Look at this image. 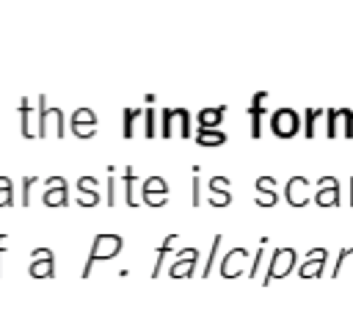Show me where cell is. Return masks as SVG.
I'll return each mask as SVG.
<instances>
[{"instance_id": "cell-36", "label": "cell", "mask_w": 353, "mask_h": 317, "mask_svg": "<svg viewBox=\"0 0 353 317\" xmlns=\"http://www.w3.org/2000/svg\"><path fill=\"white\" fill-rule=\"evenodd\" d=\"M199 171H201V168L193 165V198H190L193 207H199V201H201V193H199V190H201V187H199Z\"/></svg>"}, {"instance_id": "cell-8", "label": "cell", "mask_w": 353, "mask_h": 317, "mask_svg": "<svg viewBox=\"0 0 353 317\" xmlns=\"http://www.w3.org/2000/svg\"><path fill=\"white\" fill-rule=\"evenodd\" d=\"M69 130H72L77 138H94V135H97V113H94L91 108H77V110L72 113Z\"/></svg>"}, {"instance_id": "cell-3", "label": "cell", "mask_w": 353, "mask_h": 317, "mask_svg": "<svg viewBox=\"0 0 353 317\" xmlns=\"http://www.w3.org/2000/svg\"><path fill=\"white\" fill-rule=\"evenodd\" d=\"M292 267H295V251L292 248H276L273 256H270V265H268V273H265L262 284H273L279 278H287Z\"/></svg>"}, {"instance_id": "cell-34", "label": "cell", "mask_w": 353, "mask_h": 317, "mask_svg": "<svg viewBox=\"0 0 353 317\" xmlns=\"http://www.w3.org/2000/svg\"><path fill=\"white\" fill-rule=\"evenodd\" d=\"M168 119H171V108H163V113H160V135L163 138H171V124H168Z\"/></svg>"}, {"instance_id": "cell-10", "label": "cell", "mask_w": 353, "mask_h": 317, "mask_svg": "<svg viewBox=\"0 0 353 317\" xmlns=\"http://www.w3.org/2000/svg\"><path fill=\"white\" fill-rule=\"evenodd\" d=\"M44 185H47V190H44L47 207H66L69 204V185L63 176H50Z\"/></svg>"}, {"instance_id": "cell-20", "label": "cell", "mask_w": 353, "mask_h": 317, "mask_svg": "<svg viewBox=\"0 0 353 317\" xmlns=\"http://www.w3.org/2000/svg\"><path fill=\"white\" fill-rule=\"evenodd\" d=\"M176 237L179 234H168L163 243H160V248H157V256H154V267H152V278H157L160 276V267H163V259L171 254V248H174V243H176Z\"/></svg>"}, {"instance_id": "cell-15", "label": "cell", "mask_w": 353, "mask_h": 317, "mask_svg": "<svg viewBox=\"0 0 353 317\" xmlns=\"http://www.w3.org/2000/svg\"><path fill=\"white\" fill-rule=\"evenodd\" d=\"M168 124H171V135H174V130L179 132V138H190V135H193L190 113H188L185 108H171V119H168Z\"/></svg>"}, {"instance_id": "cell-33", "label": "cell", "mask_w": 353, "mask_h": 317, "mask_svg": "<svg viewBox=\"0 0 353 317\" xmlns=\"http://www.w3.org/2000/svg\"><path fill=\"white\" fill-rule=\"evenodd\" d=\"M229 187H232L229 176H212V179H210V193H218V190H229Z\"/></svg>"}, {"instance_id": "cell-28", "label": "cell", "mask_w": 353, "mask_h": 317, "mask_svg": "<svg viewBox=\"0 0 353 317\" xmlns=\"http://www.w3.org/2000/svg\"><path fill=\"white\" fill-rule=\"evenodd\" d=\"M36 179H39L36 174H33V176H30V174H28V176H22V198H19V204H22V207H30V190H33Z\"/></svg>"}, {"instance_id": "cell-31", "label": "cell", "mask_w": 353, "mask_h": 317, "mask_svg": "<svg viewBox=\"0 0 353 317\" xmlns=\"http://www.w3.org/2000/svg\"><path fill=\"white\" fill-rule=\"evenodd\" d=\"M353 256V248H342L339 251V256H336V265H334V270H331V278H336L339 273H342V267H345V262Z\"/></svg>"}, {"instance_id": "cell-24", "label": "cell", "mask_w": 353, "mask_h": 317, "mask_svg": "<svg viewBox=\"0 0 353 317\" xmlns=\"http://www.w3.org/2000/svg\"><path fill=\"white\" fill-rule=\"evenodd\" d=\"M325 116V108H312V110H306V124H303V132H306V138H314L317 135V121Z\"/></svg>"}, {"instance_id": "cell-30", "label": "cell", "mask_w": 353, "mask_h": 317, "mask_svg": "<svg viewBox=\"0 0 353 317\" xmlns=\"http://www.w3.org/2000/svg\"><path fill=\"white\" fill-rule=\"evenodd\" d=\"M143 119H146L143 135H146V138H154V135H157V124H154V108H152V105L143 110Z\"/></svg>"}, {"instance_id": "cell-2", "label": "cell", "mask_w": 353, "mask_h": 317, "mask_svg": "<svg viewBox=\"0 0 353 317\" xmlns=\"http://www.w3.org/2000/svg\"><path fill=\"white\" fill-rule=\"evenodd\" d=\"M66 132L63 127V110L61 108H52L47 102V96H39V119H36V135L39 138H61Z\"/></svg>"}, {"instance_id": "cell-38", "label": "cell", "mask_w": 353, "mask_h": 317, "mask_svg": "<svg viewBox=\"0 0 353 317\" xmlns=\"http://www.w3.org/2000/svg\"><path fill=\"white\" fill-rule=\"evenodd\" d=\"M8 248H11V237L8 234H0V278H3V256H6Z\"/></svg>"}, {"instance_id": "cell-26", "label": "cell", "mask_w": 353, "mask_h": 317, "mask_svg": "<svg viewBox=\"0 0 353 317\" xmlns=\"http://www.w3.org/2000/svg\"><path fill=\"white\" fill-rule=\"evenodd\" d=\"M221 240H223V234H215V237H212V248H210L207 265H204V270H201V278H210V273H212V265H215V256H218V248H221Z\"/></svg>"}, {"instance_id": "cell-32", "label": "cell", "mask_w": 353, "mask_h": 317, "mask_svg": "<svg viewBox=\"0 0 353 317\" xmlns=\"http://www.w3.org/2000/svg\"><path fill=\"white\" fill-rule=\"evenodd\" d=\"M232 201V193L229 190H218V193H210V204L212 207H226Z\"/></svg>"}, {"instance_id": "cell-19", "label": "cell", "mask_w": 353, "mask_h": 317, "mask_svg": "<svg viewBox=\"0 0 353 317\" xmlns=\"http://www.w3.org/2000/svg\"><path fill=\"white\" fill-rule=\"evenodd\" d=\"M135 179H138L135 168H132V165H127V168H124V174H121V182H124V198H127V204H130V207H138V204H141V201H138V196H135Z\"/></svg>"}, {"instance_id": "cell-12", "label": "cell", "mask_w": 353, "mask_h": 317, "mask_svg": "<svg viewBox=\"0 0 353 317\" xmlns=\"http://www.w3.org/2000/svg\"><path fill=\"white\" fill-rule=\"evenodd\" d=\"M325 256H328L325 248H312V251L306 254V262L298 267V276H301V278H320L323 265H325Z\"/></svg>"}, {"instance_id": "cell-17", "label": "cell", "mask_w": 353, "mask_h": 317, "mask_svg": "<svg viewBox=\"0 0 353 317\" xmlns=\"http://www.w3.org/2000/svg\"><path fill=\"white\" fill-rule=\"evenodd\" d=\"M223 113H226V105H218V108H204V110H199V127H204V130H218V124H221Z\"/></svg>"}, {"instance_id": "cell-18", "label": "cell", "mask_w": 353, "mask_h": 317, "mask_svg": "<svg viewBox=\"0 0 353 317\" xmlns=\"http://www.w3.org/2000/svg\"><path fill=\"white\" fill-rule=\"evenodd\" d=\"M196 143H199V146H207V149H212V146H223V143H226V135H223L221 130H204V127H199V132H196Z\"/></svg>"}, {"instance_id": "cell-35", "label": "cell", "mask_w": 353, "mask_h": 317, "mask_svg": "<svg viewBox=\"0 0 353 317\" xmlns=\"http://www.w3.org/2000/svg\"><path fill=\"white\" fill-rule=\"evenodd\" d=\"M256 190H259V193L276 190V179H273V176H259V179H256Z\"/></svg>"}, {"instance_id": "cell-21", "label": "cell", "mask_w": 353, "mask_h": 317, "mask_svg": "<svg viewBox=\"0 0 353 317\" xmlns=\"http://www.w3.org/2000/svg\"><path fill=\"white\" fill-rule=\"evenodd\" d=\"M317 207H339V185H331V187H320L317 196H314Z\"/></svg>"}, {"instance_id": "cell-9", "label": "cell", "mask_w": 353, "mask_h": 317, "mask_svg": "<svg viewBox=\"0 0 353 317\" xmlns=\"http://www.w3.org/2000/svg\"><path fill=\"white\" fill-rule=\"evenodd\" d=\"M199 251L196 248H182V251H176V256H174V262H171V267H168V276L171 278H190L193 276V267H196V262H199Z\"/></svg>"}, {"instance_id": "cell-4", "label": "cell", "mask_w": 353, "mask_h": 317, "mask_svg": "<svg viewBox=\"0 0 353 317\" xmlns=\"http://www.w3.org/2000/svg\"><path fill=\"white\" fill-rule=\"evenodd\" d=\"M325 132L328 138H353V121H350V108H334L325 110Z\"/></svg>"}, {"instance_id": "cell-14", "label": "cell", "mask_w": 353, "mask_h": 317, "mask_svg": "<svg viewBox=\"0 0 353 317\" xmlns=\"http://www.w3.org/2000/svg\"><path fill=\"white\" fill-rule=\"evenodd\" d=\"M284 196H287V204L303 207V204L309 201V179H306V176H292V179L287 182Z\"/></svg>"}, {"instance_id": "cell-6", "label": "cell", "mask_w": 353, "mask_h": 317, "mask_svg": "<svg viewBox=\"0 0 353 317\" xmlns=\"http://www.w3.org/2000/svg\"><path fill=\"white\" fill-rule=\"evenodd\" d=\"M30 265H28V273L33 278H52L55 276V254L50 248H33L30 254Z\"/></svg>"}, {"instance_id": "cell-23", "label": "cell", "mask_w": 353, "mask_h": 317, "mask_svg": "<svg viewBox=\"0 0 353 317\" xmlns=\"http://www.w3.org/2000/svg\"><path fill=\"white\" fill-rule=\"evenodd\" d=\"M245 113L251 116V138L262 135V116H265V105H248Z\"/></svg>"}, {"instance_id": "cell-13", "label": "cell", "mask_w": 353, "mask_h": 317, "mask_svg": "<svg viewBox=\"0 0 353 317\" xmlns=\"http://www.w3.org/2000/svg\"><path fill=\"white\" fill-rule=\"evenodd\" d=\"M77 204L80 207H97L99 204V182L94 176L77 179Z\"/></svg>"}, {"instance_id": "cell-11", "label": "cell", "mask_w": 353, "mask_h": 317, "mask_svg": "<svg viewBox=\"0 0 353 317\" xmlns=\"http://www.w3.org/2000/svg\"><path fill=\"white\" fill-rule=\"evenodd\" d=\"M245 259H248V251L245 248H232L221 259V278H237V276H243Z\"/></svg>"}, {"instance_id": "cell-37", "label": "cell", "mask_w": 353, "mask_h": 317, "mask_svg": "<svg viewBox=\"0 0 353 317\" xmlns=\"http://www.w3.org/2000/svg\"><path fill=\"white\" fill-rule=\"evenodd\" d=\"M276 201H279L276 190H270V193H256V204H259V207H273Z\"/></svg>"}, {"instance_id": "cell-22", "label": "cell", "mask_w": 353, "mask_h": 317, "mask_svg": "<svg viewBox=\"0 0 353 317\" xmlns=\"http://www.w3.org/2000/svg\"><path fill=\"white\" fill-rule=\"evenodd\" d=\"M143 116L141 108H124V127H121V135L124 138H132L135 135V121Z\"/></svg>"}, {"instance_id": "cell-7", "label": "cell", "mask_w": 353, "mask_h": 317, "mask_svg": "<svg viewBox=\"0 0 353 317\" xmlns=\"http://www.w3.org/2000/svg\"><path fill=\"white\" fill-rule=\"evenodd\" d=\"M141 198H143V204H149V207H163V204L168 201V185H165V179H163V176H149V179H143V185H141Z\"/></svg>"}, {"instance_id": "cell-27", "label": "cell", "mask_w": 353, "mask_h": 317, "mask_svg": "<svg viewBox=\"0 0 353 317\" xmlns=\"http://www.w3.org/2000/svg\"><path fill=\"white\" fill-rule=\"evenodd\" d=\"M265 245H268V237H259V251H256V256H254V265H251V270H248V278H259V267H262V262H265Z\"/></svg>"}, {"instance_id": "cell-25", "label": "cell", "mask_w": 353, "mask_h": 317, "mask_svg": "<svg viewBox=\"0 0 353 317\" xmlns=\"http://www.w3.org/2000/svg\"><path fill=\"white\" fill-rule=\"evenodd\" d=\"M0 207H14V182H11V176H0Z\"/></svg>"}, {"instance_id": "cell-1", "label": "cell", "mask_w": 353, "mask_h": 317, "mask_svg": "<svg viewBox=\"0 0 353 317\" xmlns=\"http://www.w3.org/2000/svg\"><path fill=\"white\" fill-rule=\"evenodd\" d=\"M121 248H124L121 234H97V237H94V243H91L88 259H85V265H83V278H88V276H91V270H94V265H97V262H108V259L119 256V251H121Z\"/></svg>"}, {"instance_id": "cell-16", "label": "cell", "mask_w": 353, "mask_h": 317, "mask_svg": "<svg viewBox=\"0 0 353 317\" xmlns=\"http://www.w3.org/2000/svg\"><path fill=\"white\" fill-rule=\"evenodd\" d=\"M19 116H22V135L33 138L36 135V119H33V102L28 96L19 99Z\"/></svg>"}, {"instance_id": "cell-29", "label": "cell", "mask_w": 353, "mask_h": 317, "mask_svg": "<svg viewBox=\"0 0 353 317\" xmlns=\"http://www.w3.org/2000/svg\"><path fill=\"white\" fill-rule=\"evenodd\" d=\"M108 207H116V168L108 165V196H105Z\"/></svg>"}, {"instance_id": "cell-5", "label": "cell", "mask_w": 353, "mask_h": 317, "mask_svg": "<svg viewBox=\"0 0 353 317\" xmlns=\"http://www.w3.org/2000/svg\"><path fill=\"white\" fill-rule=\"evenodd\" d=\"M270 130H273V135H279V138H292V135L301 130L298 113H295L292 108H279V110L270 116Z\"/></svg>"}, {"instance_id": "cell-40", "label": "cell", "mask_w": 353, "mask_h": 317, "mask_svg": "<svg viewBox=\"0 0 353 317\" xmlns=\"http://www.w3.org/2000/svg\"><path fill=\"white\" fill-rule=\"evenodd\" d=\"M350 121H353V110H350Z\"/></svg>"}, {"instance_id": "cell-39", "label": "cell", "mask_w": 353, "mask_h": 317, "mask_svg": "<svg viewBox=\"0 0 353 317\" xmlns=\"http://www.w3.org/2000/svg\"><path fill=\"white\" fill-rule=\"evenodd\" d=\"M350 207H353V179H350Z\"/></svg>"}]
</instances>
